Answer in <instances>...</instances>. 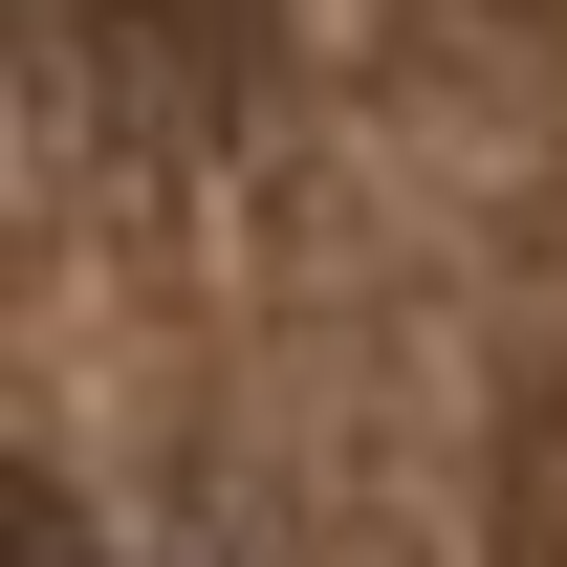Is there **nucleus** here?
<instances>
[{"instance_id": "nucleus-1", "label": "nucleus", "mask_w": 567, "mask_h": 567, "mask_svg": "<svg viewBox=\"0 0 567 567\" xmlns=\"http://www.w3.org/2000/svg\"><path fill=\"white\" fill-rule=\"evenodd\" d=\"M0 110L284 306V371L0 458V567H567V0H0Z\"/></svg>"}]
</instances>
